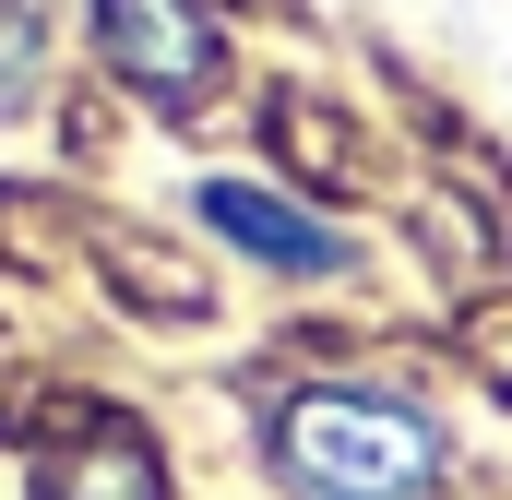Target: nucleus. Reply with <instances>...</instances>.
I'll use <instances>...</instances> for the list:
<instances>
[{
    "instance_id": "7ed1b4c3",
    "label": "nucleus",
    "mask_w": 512,
    "mask_h": 500,
    "mask_svg": "<svg viewBox=\"0 0 512 500\" xmlns=\"http://www.w3.org/2000/svg\"><path fill=\"white\" fill-rule=\"evenodd\" d=\"M191 215H203L227 250H251L262 274H298V286H322V274H346V262H358L346 227H322L310 203H286V191H262V179H203V191H191Z\"/></svg>"
},
{
    "instance_id": "f257e3e1",
    "label": "nucleus",
    "mask_w": 512,
    "mask_h": 500,
    "mask_svg": "<svg viewBox=\"0 0 512 500\" xmlns=\"http://www.w3.org/2000/svg\"><path fill=\"white\" fill-rule=\"evenodd\" d=\"M262 453L298 500H429L453 477V441L417 393L382 381H298L262 417Z\"/></svg>"
},
{
    "instance_id": "20e7f679",
    "label": "nucleus",
    "mask_w": 512,
    "mask_h": 500,
    "mask_svg": "<svg viewBox=\"0 0 512 500\" xmlns=\"http://www.w3.org/2000/svg\"><path fill=\"white\" fill-rule=\"evenodd\" d=\"M36 500H167V453H155V429H131V417H84V429L36 465Z\"/></svg>"
},
{
    "instance_id": "39448f33",
    "label": "nucleus",
    "mask_w": 512,
    "mask_h": 500,
    "mask_svg": "<svg viewBox=\"0 0 512 500\" xmlns=\"http://www.w3.org/2000/svg\"><path fill=\"white\" fill-rule=\"evenodd\" d=\"M36 84V0H0V108Z\"/></svg>"
},
{
    "instance_id": "f03ea898",
    "label": "nucleus",
    "mask_w": 512,
    "mask_h": 500,
    "mask_svg": "<svg viewBox=\"0 0 512 500\" xmlns=\"http://www.w3.org/2000/svg\"><path fill=\"white\" fill-rule=\"evenodd\" d=\"M96 60L120 72L131 96H155V108H191V96H215V72H227L203 0H96Z\"/></svg>"
}]
</instances>
